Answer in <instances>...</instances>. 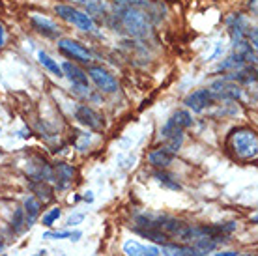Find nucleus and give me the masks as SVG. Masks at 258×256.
I'll use <instances>...</instances> for the list:
<instances>
[{
  "instance_id": "obj_23",
  "label": "nucleus",
  "mask_w": 258,
  "mask_h": 256,
  "mask_svg": "<svg viewBox=\"0 0 258 256\" xmlns=\"http://www.w3.org/2000/svg\"><path fill=\"white\" fill-rule=\"evenodd\" d=\"M32 189L38 193L36 199H38L39 202H49V200L52 199V191L47 187V183L43 181V179H39V185H32Z\"/></svg>"
},
{
  "instance_id": "obj_25",
  "label": "nucleus",
  "mask_w": 258,
  "mask_h": 256,
  "mask_svg": "<svg viewBox=\"0 0 258 256\" xmlns=\"http://www.w3.org/2000/svg\"><path fill=\"white\" fill-rule=\"evenodd\" d=\"M71 232H47L45 239H66V237H70Z\"/></svg>"
},
{
  "instance_id": "obj_14",
  "label": "nucleus",
  "mask_w": 258,
  "mask_h": 256,
  "mask_svg": "<svg viewBox=\"0 0 258 256\" xmlns=\"http://www.w3.org/2000/svg\"><path fill=\"white\" fill-rule=\"evenodd\" d=\"M159 254L163 256H202L199 250L195 249V245H178V243H163V249Z\"/></svg>"
},
{
  "instance_id": "obj_21",
  "label": "nucleus",
  "mask_w": 258,
  "mask_h": 256,
  "mask_svg": "<svg viewBox=\"0 0 258 256\" xmlns=\"http://www.w3.org/2000/svg\"><path fill=\"white\" fill-rule=\"evenodd\" d=\"M178 135H183V129H180L174 122H172V120H170V118H168L167 123H165L163 129H161V137L165 139V141H168V139L178 137Z\"/></svg>"
},
{
  "instance_id": "obj_13",
  "label": "nucleus",
  "mask_w": 258,
  "mask_h": 256,
  "mask_svg": "<svg viewBox=\"0 0 258 256\" xmlns=\"http://www.w3.org/2000/svg\"><path fill=\"white\" fill-rule=\"evenodd\" d=\"M174 155L176 154H172L167 146H163V148L154 150V152H150L148 161H150V165L155 168H167L168 165L174 161Z\"/></svg>"
},
{
  "instance_id": "obj_20",
  "label": "nucleus",
  "mask_w": 258,
  "mask_h": 256,
  "mask_svg": "<svg viewBox=\"0 0 258 256\" xmlns=\"http://www.w3.org/2000/svg\"><path fill=\"white\" fill-rule=\"evenodd\" d=\"M155 179L161 183L163 187H168V189H174V191H180L181 185L178 183V179H174L172 174H167V172H157L155 174Z\"/></svg>"
},
{
  "instance_id": "obj_2",
  "label": "nucleus",
  "mask_w": 258,
  "mask_h": 256,
  "mask_svg": "<svg viewBox=\"0 0 258 256\" xmlns=\"http://www.w3.org/2000/svg\"><path fill=\"white\" fill-rule=\"evenodd\" d=\"M230 146H232L234 154L239 159L251 161L256 159L258 155V137L256 131L249 127H239L230 135Z\"/></svg>"
},
{
  "instance_id": "obj_7",
  "label": "nucleus",
  "mask_w": 258,
  "mask_h": 256,
  "mask_svg": "<svg viewBox=\"0 0 258 256\" xmlns=\"http://www.w3.org/2000/svg\"><path fill=\"white\" fill-rule=\"evenodd\" d=\"M213 101H215V97H213V94L210 92V88L195 90L193 94H189V96L185 97V105H187V109H191L193 112H202L204 109L212 107Z\"/></svg>"
},
{
  "instance_id": "obj_17",
  "label": "nucleus",
  "mask_w": 258,
  "mask_h": 256,
  "mask_svg": "<svg viewBox=\"0 0 258 256\" xmlns=\"http://www.w3.org/2000/svg\"><path fill=\"white\" fill-rule=\"evenodd\" d=\"M247 66V62H245V58L241 56L238 51L234 52V54H230V56L226 58L225 62L219 66V70H223V71H238V70H243Z\"/></svg>"
},
{
  "instance_id": "obj_33",
  "label": "nucleus",
  "mask_w": 258,
  "mask_h": 256,
  "mask_svg": "<svg viewBox=\"0 0 258 256\" xmlns=\"http://www.w3.org/2000/svg\"><path fill=\"white\" fill-rule=\"evenodd\" d=\"M238 256H252V254H238Z\"/></svg>"
},
{
  "instance_id": "obj_3",
  "label": "nucleus",
  "mask_w": 258,
  "mask_h": 256,
  "mask_svg": "<svg viewBox=\"0 0 258 256\" xmlns=\"http://www.w3.org/2000/svg\"><path fill=\"white\" fill-rule=\"evenodd\" d=\"M54 12L58 15L60 19L66 21V23H70V25L77 26L79 30H83V32H90L94 34L97 30V25L94 17L88 15L86 12H81L77 8L73 6H68V4H58V6L54 8Z\"/></svg>"
},
{
  "instance_id": "obj_9",
  "label": "nucleus",
  "mask_w": 258,
  "mask_h": 256,
  "mask_svg": "<svg viewBox=\"0 0 258 256\" xmlns=\"http://www.w3.org/2000/svg\"><path fill=\"white\" fill-rule=\"evenodd\" d=\"M30 23H32L34 30L38 34H41V36H45V38H56L60 34L58 26L54 25L51 19L43 17V15H38V13L30 15Z\"/></svg>"
},
{
  "instance_id": "obj_26",
  "label": "nucleus",
  "mask_w": 258,
  "mask_h": 256,
  "mask_svg": "<svg viewBox=\"0 0 258 256\" xmlns=\"http://www.w3.org/2000/svg\"><path fill=\"white\" fill-rule=\"evenodd\" d=\"M83 219H84V215H75V217H70V219H68V224H70V226H71V224H77V223H81Z\"/></svg>"
},
{
  "instance_id": "obj_15",
  "label": "nucleus",
  "mask_w": 258,
  "mask_h": 256,
  "mask_svg": "<svg viewBox=\"0 0 258 256\" xmlns=\"http://www.w3.org/2000/svg\"><path fill=\"white\" fill-rule=\"evenodd\" d=\"M73 176H75V168L68 163H58L54 167V178H56L58 189H68L73 183Z\"/></svg>"
},
{
  "instance_id": "obj_18",
  "label": "nucleus",
  "mask_w": 258,
  "mask_h": 256,
  "mask_svg": "<svg viewBox=\"0 0 258 256\" xmlns=\"http://www.w3.org/2000/svg\"><path fill=\"white\" fill-rule=\"evenodd\" d=\"M38 60H39V64L43 66L45 70H49L52 73V75H56V77H64V73H62V68L58 66V62H54L47 52L43 51H39L38 52Z\"/></svg>"
},
{
  "instance_id": "obj_28",
  "label": "nucleus",
  "mask_w": 258,
  "mask_h": 256,
  "mask_svg": "<svg viewBox=\"0 0 258 256\" xmlns=\"http://www.w3.org/2000/svg\"><path fill=\"white\" fill-rule=\"evenodd\" d=\"M116 2H120V4H135V6H139V4L146 2V0H116Z\"/></svg>"
},
{
  "instance_id": "obj_5",
  "label": "nucleus",
  "mask_w": 258,
  "mask_h": 256,
  "mask_svg": "<svg viewBox=\"0 0 258 256\" xmlns=\"http://www.w3.org/2000/svg\"><path fill=\"white\" fill-rule=\"evenodd\" d=\"M58 49L64 52L66 56L71 58V60H77V62H83V64H90L92 62V52L81 45L79 41L71 38H62L58 41Z\"/></svg>"
},
{
  "instance_id": "obj_32",
  "label": "nucleus",
  "mask_w": 258,
  "mask_h": 256,
  "mask_svg": "<svg viewBox=\"0 0 258 256\" xmlns=\"http://www.w3.org/2000/svg\"><path fill=\"white\" fill-rule=\"evenodd\" d=\"M2 249H4V243H2V241H0V250H2Z\"/></svg>"
},
{
  "instance_id": "obj_6",
  "label": "nucleus",
  "mask_w": 258,
  "mask_h": 256,
  "mask_svg": "<svg viewBox=\"0 0 258 256\" xmlns=\"http://www.w3.org/2000/svg\"><path fill=\"white\" fill-rule=\"evenodd\" d=\"M75 120H77L81 125L92 129V131H101L105 125L103 116L99 114L97 110H94L88 105H79L75 109Z\"/></svg>"
},
{
  "instance_id": "obj_16",
  "label": "nucleus",
  "mask_w": 258,
  "mask_h": 256,
  "mask_svg": "<svg viewBox=\"0 0 258 256\" xmlns=\"http://www.w3.org/2000/svg\"><path fill=\"white\" fill-rule=\"evenodd\" d=\"M25 221H26V228H30L39 217V212H41V202H39L36 197H28L25 200Z\"/></svg>"
},
{
  "instance_id": "obj_27",
  "label": "nucleus",
  "mask_w": 258,
  "mask_h": 256,
  "mask_svg": "<svg viewBox=\"0 0 258 256\" xmlns=\"http://www.w3.org/2000/svg\"><path fill=\"white\" fill-rule=\"evenodd\" d=\"M4 41H6V30H4V25L0 23V47L4 45Z\"/></svg>"
},
{
  "instance_id": "obj_22",
  "label": "nucleus",
  "mask_w": 258,
  "mask_h": 256,
  "mask_svg": "<svg viewBox=\"0 0 258 256\" xmlns=\"http://www.w3.org/2000/svg\"><path fill=\"white\" fill-rule=\"evenodd\" d=\"M12 228L15 234H21V232L26 228V221H25V212H23V208H19L17 212L13 213V219H12Z\"/></svg>"
},
{
  "instance_id": "obj_12",
  "label": "nucleus",
  "mask_w": 258,
  "mask_h": 256,
  "mask_svg": "<svg viewBox=\"0 0 258 256\" xmlns=\"http://www.w3.org/2000/svg\"><path fill=\"white\" fill-rule=\"evenodd\" d=\"M75 4L83 6L88 15L97 17H107L109 15V2L107 0H73Z\"/></svg>"
},
{
  "instance_id": "obj_8",
  "label": "nucleus",
  "mask_w": 258,
  "mask_h": 256,
  "mask_svg": "<svg viewBox=\"0 0 258 256\" xmlns=\"http://www.w3.org/2000/svg\"><path fill=\"white\" fill-rule=\"evenodd\" d=\"M210 92L213 94L215 99H234V101H238L241 97V88L238 84H234L232 81H226V79L225 81H215Z\"/></svg>"
},
{
  "instance_id": "obj_4",
  "label": "nucleus",
  "mask_w": 258,
  "mask_h": 256,
  "mask_svg": "<svg viewBox=\"0 0 258 256\" xmlns=\"http://www.w3.org/2000/svg\"><path fill=\"white\" fill-rule=\"evenodd\" d=\"M88 77L105 94H114L118 90V81L105 70L103 66H92L88 70Z\"/></svg>"
},
{
  "instance_id": "obj_29",
  "label": "nucleus",
  "mask_w": 258,
  "mask_h": 256,
  "mask_svg": "<svg viewBox=\"0 0 258 256\" xmlns=\"http://www.w3.org/2000/svg\"><path fill=\"white\" fill-rule=\"evenodd\" d=\"M239 252H234V250H226V252H217L215 256H238Z\"/></svg>"
},
{
  "instance_id": "obj_10",
  "label": "nucleus",
  "mask_w": 258,
  "mask_h": 256,
  "mask_svg": "<svg viewBox=\"0 0 258 256\" xmlns=\"http://www.w3.org/2000/svg\"><path fill=\"white\" fill-rule=\"evenodd\" d=\"M60 68H62V73L73 83V86H79V88H86V86H88V75H86L77 64H73V62H64Z\"/></svg>"
},
{
  "instance_id": "obj_30",
  "label": "nucleus",
  "mask_w": 258,
  "mask_h": 256,
  "mask_svg": "<svg viewBox=\"0 0 258 256\" xmlns=\"http://www.w3.org/2000/svg\"><path fill=\"white\" fill-rule=\"evenodd\" d=\"M84 200H86V202H92V193H86V197H84Z\"/></svg>"
},
{
  "instance_id": "obj_1",
  "label": "nucleus",
  "mask_w": 258,
  "mask_h": 256,
  "mask_svg": "<svg viewBox=\"0 0 258 256\" xmlns=\"http://www.w3.org/2000/svg\"><path fill=\"white\" fill-rule=\"evenodd\" d=\"M120 25L133 38H148L152 34V19L141 6L125 4L118 10Z\"/></svg>"
},
{
  "instance_id": "obj_34",
  "label": "nucleus",
  "mask_w": 258,
  "mask_h": 256,
  "mask_svg": "<svg viewBox=\"0 0 258 256\" xmlns=\"http://www.w3.org/2000/svg\"><path fill=\"white\" fill-rule=\"evenodd\" d=\"M0 256H6V254H0Z\"/></svg>"
},
{
  "instance_id": "obj_31",
  "label": "nucleus",
  "mask_w": 258,
  "mask_h": 256,
  "mask_svg": "<svg viewBox=\"0 0 258 256\" xmlns=\"http://www.w3.org/2000/svg\"><path fill=\"white\" fill-rule=\"evenodd\" d=\"M34 256H45V250H39V252H36Z\"/></svg>"
},
{
  "instance_id": "obj_19",
  "label": "nucleus",
  "mask_w": 258,
  "mask_h": 256,
  "mask_svg": "<svg viewBox=\"0 0 258 256\" xmlns=\"http://www.w3.org/2000/svg\"><path fill=\"white\" fill-rule=\"evenodd\" d=\"M170 120H172L180 129H183V131L193 125V116L189 114L187 110H176L174 114L170 116Z\"/></svg>"
},
{
  "instance_id": "obj_11",
  "label": "nucleus",
  "mask_w": 258,
  "mask_h": 256,
  "mask_svg": "<svg viewBox=\"0 0 258 256\" xmlns=\"http://www.w3.org/2000/svg\"><path fill=\"white\" fill-rule=\"evenodd\" d=\"M123 254L125 256H161L159 249L139 243L137 239H127L123 243Z\"/></svg>"
},
{
  "instance_id": "obj_24",
  "label": "nucleus",
  "mask_w": 258,
  "mask_h": 256,
  "mask_svg": "<svg viewBox=\"0 0 258 256\" xmlns=\"http://www.w3.org/2000/svg\"><path fill=\"white\" fill-rule=\"evenodd\" d=\"M60 215H62L60 208H52V210H49V212L43 215V226H52L54 221H58Z\"/></svg>"
}]
</instances>
